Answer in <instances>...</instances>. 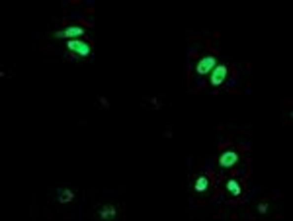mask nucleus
I'll return each mask as SVG.
<instances>
[{
	"label": "nucleus",
	"mask_w": 293,
	"mask_h": 221,
	"mask_svg": "<svg viewBox=\"0 0 293 221\" xmlns=\"http://www.w3.org/2000/svg\"><path fill=\"white\" fill-rule=\"evenodd\" d=\"M67 49L69 53H76L80 57H88L92 53V47L88 41H82V39H69L67 41Z\"/></svg>",
	"instance_id": "f257e3e1"
},
{
	"label": "nucleus",
	"mask_w": 293,
	"mask_h": 221,
	"mask_svg": "<svg viewBox=\"0 0 293 221\" xmlns=\"http://www.w3.org/2000/svg\"><path fill=\"white\" fill-rule=\"evenodd\" d=\"M55 37H59V39H80L82 36H84V30L80 28V26H67V28H63L61 32H57V34H53Z\"/></svg>",
	"instance_id": "f03ea898"
},
{
	"label": "nucleus",
	"mask_w": 293,
	"mask_h": 221,
	"mask_svg": "<svg viewBox=\"0 0 293 221\" xmlns=\"http://www.w3.org/2000/svg\"><path fill=\"white\" fill-rule=\"evenodd\" d=\"M227 76H229V69H227V65H215L213 71H211L209 82H211V86H219V84H223V82L227 80Z\"/></svg>",
	"instance_id": "7ed1b4c3"
},
{
	"label": "nucleus",
	"mask_w": 293,
	"mask_h": 221,
	"mask_svg": "<svg viewBox=\"0 0 293 221\" xmlns=\"http://www.w3.org/2000/svg\"><path fill=\"white\" fill-rule=\"evenodd\" d=\"M217 65V61H215V57L213 55H205V57H201L199 61H197V65H195V73L197 74H209L211 71H213V67Z\"/></svg>",
	"instance_id": "20e7f679"
},
{
	"label": "nucleus",
	"mask_w": 293,
	"mask_h": 221,
	"mask_svg": "<svg viewBox=\"0 0 293 221\" xmlns=\"http://www.w3.org/2000/svg\"><path fill=\"white\" fill-rule=\"evenodd\" d=\"M239 153L237 151H223L221 155H219V166L221 168H231V166H235L237 163H239Z\"/></svg>",
	"instance_id": "39448f33"
},
{
	"label": "nucleus",
	"mask_w": 293,
	"mask_h": 221,
	"mask_svg": "<svg viewBox=\"0 0 293 221\" xmlns=\"http://www.w3.org/2000/svg\"><path fill=\"white\" fill-rule=\"evenodd\" d=\"M243 192H244L243 182H239L237 178H231V180L227 182V194H229L231 198H241Z\"/></svg>",
	"instance_id": "423d86ee"
},
{
	"label": "nucleus",
	"mask_w": 293,
	"mask_h": 221,
	"mask_svg": "<svg viewBox=\"0 0 293 221\" xmlns=\"http://www.w3.org/2000/svg\"><path fill=\"white\" fill-rule=\"evenodd\" d=\"M209 186H211V182H209V178H207V176H199V178L195 180V192H197V194L207 192V190H209Z\"/></svg>",
	"instance_id": "0eeeda50"
},
{
	"label": "nucleus",
	"mask_w": 293,
	"mask_h": 221,
	"mask_svg": "<svg viewBox=\"0 0 293 221\" xmlns=\"http://www.w3.org/2000/svg\"><path fill=\"white\" fill-rule=\"evenodd\" d=\"M74 198V194L71 190H59V202L65 204V202H71Z\"/></svg>",
	"instance_id": "6e6552de"
},
{
	"label": "nucleus",
	"mask_w": 293,
	"mask_h": 221,
	"mask_svg": "<svg viewBox=\"0 0 293 221\" xmlns=\"http://www.w3.org/2000/svg\"><path fill=\"white\" fill-rule=\"evenodd\" d=\"M100 216H102V218H110V216H111V210H102Z\"/></svg>",
	"instance_id": "1a4fd4ad"
}]
</instances>
